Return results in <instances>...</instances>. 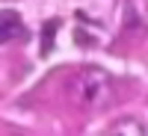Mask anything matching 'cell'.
<instances>
[{
	"label": "cell",
	"mask_w": 148,
	"mask_h": 136,
	"mask_svg": "<svg viewBox=\"0 0 148 136\" xmlns=\"http://www.w3.org/2000/svg\"><path fill=\"white\" fill-rule=\"evenodd\" d=\"M21 30H24V27H21V18L15 15V12H0V44L18 39Z\"/></svg>",
	"instance_id": "3"
},
{
	"label": "cell",
	"mask_w": 148,
	"mask_h": 136,
	"mask_svg": "<svg viewBox=\"0 0 148 136\" xmlns=\"http://www.w3.org/2000/svg\"><path fill=\"white\" fill-rule=\"evenodd\" d=\"M107 136H148V124L136 115H127V118H119L110 124Z\"/></svg>",
	"instance_id": "2"
},
{
	"label": "cell",
	"mask_w": 148,
	"mask_h": 136,
	"mask_svg": "<svg viewBox=\"0 0 148 136\" xmlns=\"http://www.w3.org/2000/svg\"><path fill=\"white\" fill-rule=\"evenodd\" d=\"M68 95L74 107L98 113V109H107L116 98V83L110 77V71L101 65H83L74 77L68 80Z\"/></svg>",
	"instance_id": "1"
}]
</instances>
